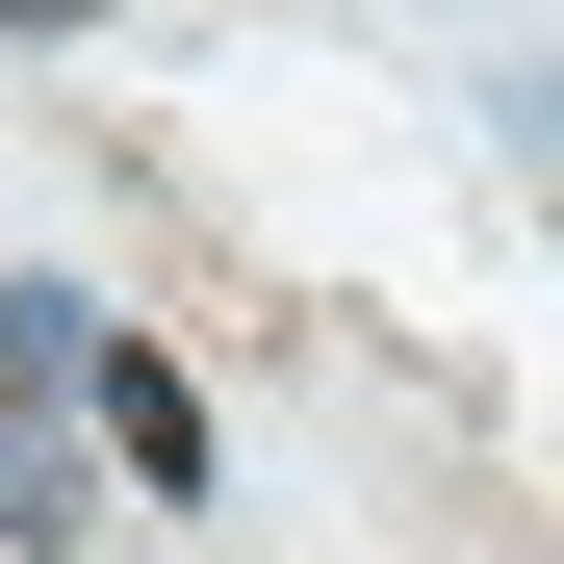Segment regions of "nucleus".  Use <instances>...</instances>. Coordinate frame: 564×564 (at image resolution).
Returning a JSON list of instances; mask_svg holds the SVG:
<instances>
[{"label": "nucleus", "instance_id": "nucleus-1", "mask_svg": "<svg viewBox=\"0 0 564 564\" xmlns=\"http://www.w3.org/2000/svg\"><path fill=\"white\" fill-rule=\"evenodd\" d=\"M77 411H104V462H129L154 513H206V386H180L154 334H129V359H77Z\"/></svg>", "mask_w": 564, "mask_h": 564}, {"label": "nucleus", "instance_id": "nucleus-2", "mask_svg": "<svg viewBox=\"0 0 564 564\" xmlns=\"http://www.w3.org/2000/svg\"><path fill=\"white\" fill-rule=\"evenodd\" d=\"M0 539H77V462H52L26 411H0Z\"/></svg>", "mask_w": 564, "mask_h": 564}, {"label": "nucleus", "instance_id": "nucleus-3", "mask_svg": "<svg viewBox=\"0 0 564 564\" xmlns=\"http://www.w3.org/2000/svg\"><path fill=\"white\" fill-rule=\"evenodd\" d=\"M488 104H513V180L564 206V77H488Z\"/></svg>", "mask_w": 564, "mask_h": 564}]
</instances>
